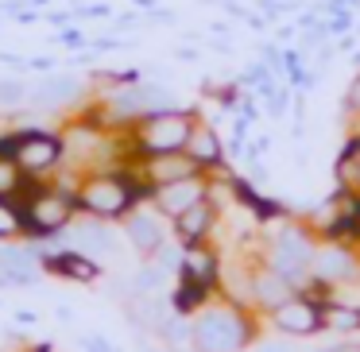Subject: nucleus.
Instances as JSON below:
<instances>
[{
	"mask_svg": "<svg viewBox=\"0 0 360 352\" xmlns=\"http://www.w3.org/2000/svg\"><path fill=\"white\" fill-rule=\"evenodd\" d=\"M32 101V89L24 86V82H0V105H8V109H16V105Z\"/></svg>",
	"mask_w": 360,
	"mask_h": 352,
	"instance_id": "obj_24",
	"label": "nucleus"
},
{
	"mask_svg": "<svg viewBox=\"0 0 360 352\" xmlns=\"http://www.w3.org/2000/svg\"><path fill=\"white\" fill-rule=\"evenodd\" d=\"M58 39H63L66 47H82V43H86V39H82V32H63Z\"/></svg>",
	"mask_w": 360,
	"mask_h": 352,
	"instance_id": "obj_28",
	"label": "nucleus"
},
{
	"mask_svg": "<svg viewBox=\"0 0 360 352\" xmlns=\"http://www.w3.org/2000/svg\"><path fill=\"white\" fill-rule=\"evenodd\" d=\"M321 329H329V333H356L360 310H349V306H337V302H321Z\"/></svg>",
	"mask_w": 360,
	"mask_h": 352,
	"instance_id": "obj_17",
	"label": "nucleus"
},
{
	"mask_svg": "<svg viewBox=\"0 0 360 352\" xmlns=\"http://www.w3.org/2000/svg\"><path fill=\"white\" fill-rule=\"evenodd\" d=\"M66 155V140L55 132H43V128H24L20 132V151L16 163L24 174H47L51 167H58Z\"/></svg>",
	"mask_w": 360,
	"mask_h": 352,
	"instance_id": "obj_4",
	"label": "nucleus"
},
{
	"mask_svg": "<svg viewBox=\"0 0 360 352\" xmlns=\"http://www.w3.org/2000/svg\"><path fill=\"white\" fill-rule=\"evenodd\" d=\"M143 194H155V186H140L132 174L117 171V174H94L82 182L78 190V209H86L89 217L109 221V217H124Z\"/></svg>",
	"mask_w": 360,
	"mask_h": 352,
	"instance_id": "obj_2",
	"label": "nucleus"
},
{
	"mask_svg": "<svg viewBox=\"0 0 360 352\" xmlns=\"http://www.w3.org/2000/svg\"><path fill=\"white\" fill-rule=\"evenodd\" d=\"M259 352H290L287 344H259Z\"/></svg>",
	"mask_w": 360,
	"mask_h": 352,
	"instance_id": "obj_31",
	"label": "nucleus"
},
{
	"mask_svg": "<svg viewBox=\"0 0 360 352\" xmlns=\"http://www.w3.org/2000/svg\"><path fill=\"white\" fill-rule=\"evenodd\" d=\"M124 233L140 252H159L163 248V225H159V217H151V213H132V217L124 221Z\"/></svg>",
	"mask_w": 360,
	"mask_h": 352,
	"instance_id": "obj_12",
	"label": "nucleus"
},
{
	"mask_svg": "<svg viewBox=\"0 0 360 352\" xmlns=\"http://www.w3.org/2000/svg\"><path fill=\"white\" fill-rule=\"evenodd\" d=\"M78 93H82V78H74V74H55V78L39 82V86L32 89V101H35V109H63V105H70Z\"/></svg>",
	"mask_w": 360,
	"mask_h": 352,
	"instance_id": "obj_10",
	"label": "nucleus"
},
{
	"mask_svg": "<svg viewBox=\"0 0 360 352\" xmlns=\"http://www.w3.org/2000/svg\"><path fill=\"white\" fill-rule=\"evenodd\" d=\"M205 197V178L202 174H194V178H179V182H167V186H155V202L163 213H171V217H179L182 209H190L194 202H202Z\"/></svg>",
	"mask_w": 360,
	"mask_h": 352,
	"instance_id": "obj_9",
	"label": "nucleus"
},
{
	"mask_svg": "<svg viewBox=\"0 0 360 352\" xmlns=\"http://www.w3.org/2000/svg\"><path fill=\"white\" fill-rule=\"evenodd\" d=\"M345 109H349V112H360V74L349 82V93H345Z\"/></svg>",
	"mask_w": 360,
	"mask_h": 352,
	"instance_id": "obj_26",
	"label": "nucleus"
},
{
	"mask_svg": "<svg viewBox=\"0 0 360 352\" xmlns=\"http://www.w3.org/2000/svg\"><path fill=\"white\" fill-rule=\"evenodd\" d=\"M275 325L290 337H310L321 329V302L314 306L310 298H287L283 306H275Z\"/></svg>",
	"mask_w": 360,
	"mask_h": 352,
	"instance_id": "obj_8",
	"label": "nucleus"
},
{
	"mask_svg": "<svg viewBox=\"0 0 360 352\" xmlns=\"http://www.w3.org/2000/svg\"><path fill=\"white\" fill-rule=\"evenodd\" d=\"M51 271L66 275V279H78V282H94L97 275H101V267H97L94 259L78 256V252H63V256L51 259Z\"/></svg>",
	"mask_w": 360,
	"mask_h": 352,
	"instance_id": "obj_16",
	"label": "nucleus"
},
{
	"mask_svg": "<svg viewBox=\"0 0 360 352\" xmlns=\"http://www.w3.org/2000/svg\"><path fill=\"white\" fill-rule=\"evenodd\" d=\"M210 225H213V205L205 202H194L190 209H182L179 217H174V228H179V236L186 244H194V240H202L205 233H210Z\"/></svg>",
	"mask_w": 360,
	"mask_h": 352,
	"instance_id": "obj_13",
	"label": "nucleus"
},
{
	"mask_svg": "<svg viewBox=\"0 0 360 352\" xmlns=\"http://www.w3.org/2000/svg\"><path fill=\"white\" fill-rule=\"evenodd\" d=\"M24 228V213L8 202V197H0V236H12Z\"/></svg>",
	"mask_w": 360,
	"mask_h": 352,
	"instance_id": "obj_23",
	"label": "nucleus"
},
{
	"mask_svg": "<svg viewBox=\"0 0 360 352\" xmlns=\"http://www.w3.org/2000/svg\"><path fill=\"white\" fill-rule=\"evenodd\" d=\"M186 151L198 159V167H202V171H210V167H217L221 159H225V148H221V136H217V128L202 124V120H198V128H194V136H190Z\"/></svg>",
	"mask_w": 360,
	"mask_h": 352,
	"instance_id": "obj_11",
	"label": "nucleus"
},
{
	"mask_svg": "<svg viewBox=\"0 0 360 352\" xmlns=\"http://www.w3.org/2000/svg\"><path fill=\"white\" fill-rule=\"evenodd\" d=\"M314 244L306 240V233H283L275 244V275H283L287 282H298L302 271L314 267Z\"/></svg>",
	"mask_w": 360,
	"mask_h": 352,
	"instance_id": "obj_6",
	"label": "nucleus"
},
{
	"mask_svg": "<svg viewBox=\"0 0 360 352\" xmlns=\"http://www.w3.org/2000/svg\"><path fill=\"white\" fill-rule=\"evenodd\" d=\"M205 290H210L205 282H194V279H186V282L179 287V294H174V310H179V313H190V310H198V306L205 302Z\"/></svg>",
	"mask_w": 360,
	"mask_h": 352,
	"instance_id": "obj_20",
	"label": "nucleus"
},
{
	"mask_svg": "<svg viewBox=\"0 0 360 352\" xmlns=\"http://www.w3.org/2000/svg\"><path fill=\"white\" fill-rule=\"evenodd\" d=\"M349 27H352V12H333V20H329V32H333V35H341V32H349Z\"/></svg>",
	"mask_w": 360,
	"mask_h": 352,
	"instance_id": "obj_27",
	"label": "nucleus"
},
{
	"mask_svg": "<svg viewBox=\"0 0 360 352\" xmlns=\"http://www.w3.org/2000/svg\"><path fill=\"white\" fill-rule=\"evenodd\" d=\"M159 282H163V271H159V267H143V271L136 275V287L140 290H155Z\"/></svg>",
	"mask_w": 360,
	"mask_h": 352,
	"instance_id": "obj_25",
	"label": "nucleus"
},
{
	"mask_svg": "<svg viewBox=\"0 0 360 352\" xmlns=\"http://www.w3.org/2000/svg\"><path fill=\"white\" fill-rule=\"evenodd\" d=\"M333 352H360V344H341V348H333Z\"/></svg>",
	"mask_w": 360,
	"mask_h": 352,
	"instance_id": "obj_32",
	"label": "nucleus"
},
{
	"mask_svg": "<svg viewBox=\"0 0 360 352\" xmlns=\"http://www.w3.org/2000/svg\"><path fill=\"white\" fill-rule=\"evenodd\" d=\"M256 298L264 306H283L287 302V279H283V275H264V279L256 282Z\"/></svg>",
	"mask_w": 360,
	"mask_h": 352,
	"instance_id": "obj_19",
	"label": "nucleus"
},
{
	"mask_svg": "<svg viewBox=\"0 0 360 352\" xmlns=\"http://www.w3.org/2000/svg\"><path fill=\"white\" fill-rule=\"evenodd\" d=\"M198 128L194 109H159L132 124V151L136 155H163V151H186L190 136Z\"/></svg>",
	"mask_w": 360,
	"mask_h": 352,
	"instance_id": "obj_1",
	"label": "nucleus"
},
{
	"mask_svg": "<svg viewBox=\"0 0 360 352\" xmlns=\"http://www.w3.org/2000/svg\"><path fill=\"white\" fill-rule=\"evenodd\" d=\"M179 58H182V63H194V58H198V51H190V47H182V51H179Z\"/></svg>",
	"mask_w": 360,
	"mask_h": 352,
	"instance_id": "obj_30",
	"label": "nucleus"
},
{
	"mask_svg": "<svg viewBox=\"0 0 360 352\" xmlns=\"http://www.w3.org/2000/svg\"><path fill=\"white\" fill-rule=\"evenodd\" d=\"M74 205H78V197L63 194V190H32V197L24 205V228L55 233V228H63L70 221Z\"/></svg>",
	"mask_w": 360,
	"mask_h": 352,
	"instance_id": "obj_5",
	"label": "nucleus"
},
{
	"mask_svg": "<svg viewBox=\"0 0 360 352\" xmlns=\"http://www.w3.org/2000/svg\"><path fill=\"white\" fill-rule=\"evenodd\" d=\"M190 337H194L198 352H236L248 341V325L233 310H210L194 321Z\"/></svg>",
	"mask_w": 360,
	"mask_h": 352,
	"instance_id": "obj_3",
	"label": "nucleus"
},
{
	"mask_svg": "<svg viewBox=\"0 0 360 352\" xmlns=\"http://www.w3.org/2000/svg\"><path fill=\"white\" fill-rule=\"evenodd\" d=\"M24 171H20V163H12V159H0V197H12L24 190Z\"/></svg>",
	"mask_w": 360,
	"mask_h": 352,
	"instance_id": "obj_21",
	"label": "nucleus"
},
{
	"mask_svg": "<svg viewBox=\"0 0 360 352\" xmlns=\"http://www.w3.org/2000/svg\"><path fill=\"white\" fill-rule=\"evenodd\" d=\"M82 244L94 252H112V236L105 233V225H97V221H89V225H82Z\"/></svg>",
	"mask_w": 360,
	"mask_h": 352,
	"instance_id": "obj_22",
	"label": "nucleus"
},
{
	"mask_svg": "<svg viewBox=\"0 0 360 352\" xmlns=\"http://www.w3.org/2000/svg\"><path fill=\"white\" fill-rule=\"evenodd\" d=\"M202 174L198 159L190 151H163V155H143V178L148 186H167V182H179V178H194Z\"/></svg>",
	"mask_w": 360,
	"mask_h": 352,
	"instance_id": "obj_7",
	"label": "nucleus"
},
{
	"mask_svg": "<svg viewBox=\"0 0 360 352\" xmlns=\"http://www.w3.org/2000/svg\"><path fill=\"white\" fill-rule=\"evenodd\" d=\"M27 66H32V70H51V66H55V63H51V58H32V63H27Z\"/></svg>",
	"mask_w": 360,
	"mask_h": 352,
	"instance_id": "obj_29",
	"label": "nucleus"
},
{
	"mask_svg": "<svg viewBox=\"0 0 360 352\" xmlns=\"http://www.w3.org/2000/svg\"><path fill=\"white\" fill-rule=\"evenodd\" d=\"M314 275H318V282H341L352 275V256L349 248H326L314 256Z\"/></svg>",
	"mask_w": 360,
	"mask_h": 352,
	"instance_id": "obj_15",
	"label": "nucleus"
},
{
	"mask_svg": "<svg viewBox=\"0 0 360 352\" xmlns=\"http://www.w3.org/2000/svg\"><path fill=\"white\" fill-rule=\"evenodd\" d=\"M32 4H47V0H32Z\"/></svg>",
	"mask_w": 360,
	"mask_h": 352,
	"instance_id": "obj_34",
	"label": "nucleus"
},
{
	"mask_svg": "<svg viewBox=\"0 0 360 352\" xmlns=\"http://www.w3.org/2000/svg\"><path fill=\"white\" fill-rule=\"evenodd\" d=\"M0 267L8 271V279H24V282L35 279L32 252H24V248H0Z\"/></svg>",
	"mask_w": 360,
	"mask_h": 352,
	"instance_id": "obj_18",
	"label": "nucleus"
},
{
	"mask_svg": "<svg viewBox=\"0 0 360 352\" xmlns=\"http://www.w3.org/2000/svg\"><path fill=\"white\" fill-rule=\"evenodd\" d=\"M356 190H360V167H356Z\"/></svg>",
	"mask_w": 360,
	"mask_h": 352,
	"instance_id": "obj_33",
	"label": "nucleus"
},
{
	"mask_svg": "<svg viewBox=\"0 0 360 352\" xmlns=\"http://www.w3.org/2000/svg\"><path fill=\"white\" fill-rule=\"evenodd\" d=\"M182 275L210 287V282L217 279V256H213L210 248H202V240L186 244V256H182Z\"/></svg>",
	"mask_w": 360,
	"mask_h": 352,
	"instance_id": "obj_14",
	"label": "nucleus"
}]
</instances>
